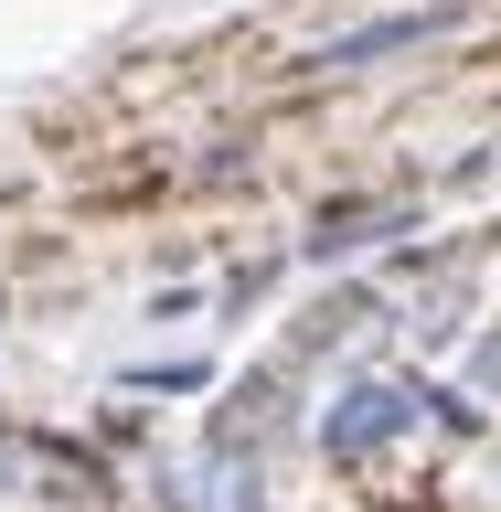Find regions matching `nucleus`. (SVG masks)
<instances>
[{
  "mask_svg": "<svg viewBox=\"0 0 501 512\" xmlns=\"http://www.w3.org/2000/svg\"><path fill=\"white\" fill-rule=\"evenodd\" d=\"M0 491H11V427H0Z\"/></svg>",
  "mask_w": 501,
  "mask_h": 512,
  "instance_id": "obj_5",
  "label": "nucleus"
},
{
  "mask_svg": "<svg viewBox=\"0 0 501 512\" xmlns=\"http://www.w3.org/2000/svg\"><path fill=\"white\" fill-rule=\"evenodd\" d=\"M448 11H395V22H363V32H331L320 43V64H374V54H406V43H427Z\"/></svg>",
  "mask_w": 501,
  "mask_h": 512,
  "instance_id": "obj_2",
  "label": "nucleus"
},
{
  "mask_svg": "<svg viewBox=\"0 0 501 512\" xmlns=\"http://www.w3.org/2000/svg\"><path fill=\"white\" fill-rule=\"evenodd\" d=\"M427 406H438V395H427V384H406V374L342 384V395H331V416H320V459H331V470H363V459H374L384 438H406Z\"/></svg>",
  "mask_w": 501,
  "mask_h": 512,
  "instance_id": "obj_1",
  "label": "nucleus"
},
{
  "mask_svg": "<svg viewBox=\"0 0 501 512\" xmlns=\"http://www.w3.org/2000/svg\"><path fill=\"white\" fill-rule=\"evenodd\" d=\"M470 374H480V395H501V331L480 342V363H470Z\"/></svg>",
  "mask_w": 501,
  "mask_h": 512,
  "instance_id": "obj_4",
  "label": "nucleus"
},
{
  "mask_svg": "<svg viewBox=\"0 0 501 512\" xmlns=\"http://www.w3.org/2000/svg\"><path fill=\"white\" fill-rule=\"evenodd\" d=\"M384 224H406L395 203H320V224H310V256L331 267V256H352V246H374Z\"/></svg>",
  "mask_w": 501,
  "mask_h": 512,
  "instance_id": "obj_3",
  "label": "nucleus"
}]
</instances>
